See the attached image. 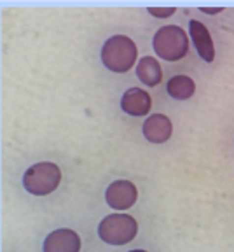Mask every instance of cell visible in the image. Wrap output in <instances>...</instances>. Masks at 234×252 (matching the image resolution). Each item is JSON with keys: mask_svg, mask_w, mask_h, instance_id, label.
<instances>
[{"mask_svg": "<svg viewBox=\"0 0 234 252\" xmlns=\"http://www.w3.org/2000/svg\"><path fill=\"white\" fill-rule=\"evenodd\" d=\"M137 58H138L137 44L133 42L129 37L114 35L103 44L102 62L112 72H117V74L128 72L135 65Z\"/></svg>", "mask_w": 234, "mask_h": 252, "instance_id": "cell-1", "label": "cell"}, {"mask_svg": "<svg viewBox=\"0 0 234 252\" xmlns=\"http://www.w3.org/2000/svg\"><path fill=\"white\" fill-rule=\"evenodd\" d=\"M138 224L128 214H110L98 226V235L105 244L124 245L137 236Z\"/></svg>", "mask_w": 234, "mask_h": 252, "instance_id": "cell-4", "label": "cell"}, {"mask_svg": "<svg viewBox=\"0 0 234 252\" xmlns=\"http://www.w3.org/2000/svg\"><path fill=\"white\" fill-rule=\"evenodd\" d=\"M148 12L156 18H170L172 14H175L176 9L175 7H148Z\"/></svg>", "mask_w": 234, "mask_h": 252, "instance_id": "cell-12", "label": "cell"}, {"mask_svg": "<svg viewBox=\"0 0 234 252\" xmlns=\"http://www.w3.org/2000/svg\"><path fill=\"white\" fill-rule=\"evenodd\" d=\"M168 94L175 100H187L191 98L196 91V84L187 75H175L168 81Z\"/></svg>", "mask_w": 234, "mask_h": 252, "instance_id": "cell-11", "label": "cell"}, {"mask_svg": "<svg viewBox=\"0 0 234 252\" xmlns=\"http://www.w3.org/2000/svg\"><path fill=\"white\" fill-rule=\"evenodd\" d=\"M173 126L164 114H152L144 123V137L152 144H163L172 137Z\"/></svg>", "mask_w": 234, "mask_h": 252, "instance_id": "cell-9", "label": "cell"}, {"mask_svg": "<svg viewBox=\"0 0 234 252\" xmlns=\"http://www.w3.org/2000/svg\"><path fill=\"white\" fill-rule=\"evenodd\" d=\"M129 252H147V251H140V249H137V251H129Z\"/></svg>", "mask_w": 234, "mask_h": 252, "instance_id": "cell-14", "label": "cell"}, {"mask_svg": "<svg viewBox=\"0 0 234 252\" xmlns=\"http://www.w3.org/2000/svg\"><path fill=\"white\" fill-rule=\"evenodd\" d=\"M137 75L144 84L154 88L163 81V68H161L159 62H157L156 58H152V56H144V58L138 62Z\"/></svg>", "mask_w": 234, "mask_h": 252, "instance_id": "cell-10", "label": "cell"}, {"mask_svg": "<svg viewBox=\"0 0 234 252\" xmlns=\"http://www.w3.org/2000/svg\"><path fill=\"white\" fill-rule=\"evenodd\" d=\"M121 107L129 116H145L147 112H150L152 98H150V94L145 90L131 88V90H128L122 94Z\"/></svg>", "mask_w": 234, "mask_h": 252, "instance_id": "cell-8", "label": "cell"}, {"mask_svg": "<svg viewBox=\"0 0 234 252\" xmlns=\"http://www.w3.org/2000/svg\"><path fill=\"white\" fill-rule=\"evenodd\" d=\"M105 198L114 210H128L138 198L137 186L129 181H116L107 188Z\"/></svg>", "mask_w": 234, "mask_h": 252, "instance_id": "cell-5", "label": "cell"}, {"mask_svg": "<svg viewBox=\"0 0 234 252\" xmlns=\"http://www.w3.org/2000/svg\"><path fill=\"white\" fill-rule=\"evenodd\" d=\"M189 32H191V39L194 42L196 51L199 53V56L205 60V62H213L215 58V47H213V40L208 28L205 27L201 21L198 20H191L189 21Z\"/></svg>", "mask_w": 234, "mask_h": 252, "instance_id": "cell-7", "label": "cell"}, {"mask_svg": "<svg viewBox=\"0 0 234 252\" xmlns=\"http://www.w3.org/2000/svg\"><path fill=\"white\" fill-rule=\"evenodd\" d=\"M201 11L208 12V14H217V12H222V7H215V9H211V7H201Z\"/></svg>", "mask_w": 234, "mask_h": 252, "instance_id": "cell-13", "label": "cell"}, {"mask_svg": "<svg viewBox=\"0 0 234 252\" xmlns=\"http://www.w3.org/2000/svg\"><path fill=\"white\" fill-rule=\"evenodd\" d=\"M44 252H81V238L74 229H56L44 242Z\"/></svg>", "mask_w": 234, "mask_h": 252, "instance_id": "cell-6", "label": "cell"}, {"mask_svg": "<svg viewBox=\"0 0 234 252\" xmlns=\"http://www.w3.org/2000/svg\"><path fill=\"white\" fill-rule=\"evenodd\" d=\"M61 182V170L58 165L49 161L31 165L23 175V186L28 193L44 196L53 193Z\"/></svg>", "mask_w": 234, "mask_h": 252, "instance_id": "cell-3", "label": "cell"}, {"mask_svg": "<svg viewBox=\"0 0 234 252\" xmlns=\"http://www.w3.org/2000/svg\"><path fill=\"white\" fill-rule=\"evenodd\" d=\"M154 51L166 62H178L189 51L187 33L176 25H168L156 32L154 35Z\"/></svg>", "mask_w": 234, "mask_h": 252, "instance_id": "cell-2", "label": "cell"}]
</instances>
